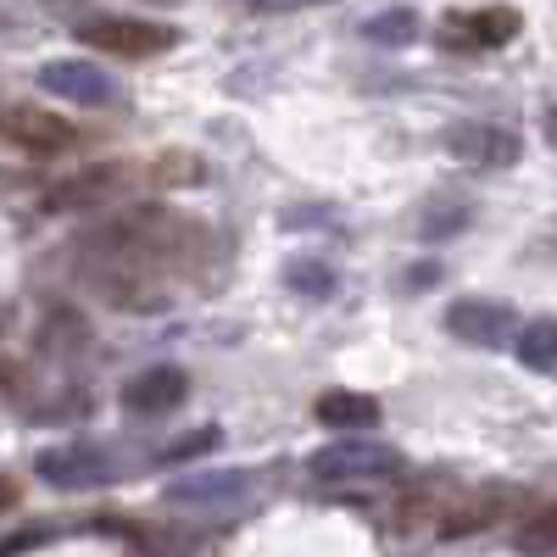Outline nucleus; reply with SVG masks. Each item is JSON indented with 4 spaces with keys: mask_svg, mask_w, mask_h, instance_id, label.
Returning <instances> with one entry per match:
<instances>
[{
    "mask_svg": "<svg viewBox=\"0 0 557 557\" xmlns=\"http://www.w3.org/2000/svg\"><path fill=\"white\" fill-rule=\"evenodd\" d=\"M307 469L330 485H374V480H396L401 474V451L380 446V441H335L312 451Z\"/></svg>",
    "mask_w": 557,
    "mask_h": 557,
    "instance_id": "nucleus-1",
    "label": "nucleus"
},
{
    "mask_svg": "<svg viewBox=\"0 0 557 557\" xmlns=\"http://www.w3.org/2000/svg\"><path fill=\"white\" fill-rule=\"evenodd\" d=\"M134 184H151V168H134V162H101V168H84L62 184H51L45 207L51 212H84V207H101V201H117Z\"/></svg>",
    "mask_w": 557,
    "mask_h": 557,
    "instance_id": "nucleus-2",
    "label": "nucleus"
},
{
    "mask_svg": "<svg viewBox=\"0 0 557 557\" xmlns=\"http://www.w3.org/2000/svg\"><path fill=\"white\" fill-rule=\"evenodd\" d=\"M78 39L101 57L139 62V57H162L178 34L168 23H151V17H101V23H78Z\"/></svg>",
    "mask_w": 557,
    "mask_h": 557,
    "instance_id": "nucleus-3",
    "label": "nucleus"
},
{
    "mask_svg": "<svg viewBox=\"0 0 557 557\" xmlns=\"http://www.w3.org/2000/svg\"><path fill=\"white\" fill-rule=\"evenodd\" d=\"M0 139L28 157H62L78 146V128L57 112H45V107H7L0 112Z\"/></svg>",
    "mask_w": 557,
    "mask_h": 557,
    "instance_id": "nucleus-4",
    "label": "nucleus"
},
{
    "mask_svg": "<svg viewBox=\"0 0 557 557\" xmlns=\"http://www.w3.org/2000/svg\"><path fill=\"white\" fill-rule=\"evenodd\" d=\"M524 17L513 7H480V12H451L441 23V45L446 51H491V45H507V39H519Z\"/></svg>",
    "mask_w": 557,
    "mask_h": 557,
    "instance_id": "nucleus-5",
    "label": "nucleus"
},
{
    "mask_svg": "<svg viewBox=\"0 0 557 557\" xmlns=\"http://www.w3.org/2000/svg\"><path fill=\"white\" fill-rule=\"evenodd\" d=\"M39 480L57 485V491H89V485H107L117 480V462L96 446H57V451H39Z\"/></svg>",
    "mask_w": 557,
    "mask_h": 557,
    "instance_id": "nucleus-6",
    "label": "nucleus"
},
{
    "mask_svg": "<svg viewBox=\"0 0 557 557\" xmlns=\"http://www.w3.org/2000/svg\"><path fill=\"white\" fill-rule=\"evenodd\" d=\"M446 330H451L457 341H469V346H502L507 335H513V307L462 296V301L446 307Z\"/></svg>",
    "mask_w": 557,
    "mask_h": 557,
    "instance_id": "nucleus-7",
    "label": "nucleus"
},
{
    "mask_svg": "<svg viewBox=\"0 0 557 557\" xmlns=\"http://www.w3.org/2000/svg\"><path fill=\"white\" fill-rule=\"evenodd\" d=\"M39 89L57 96V101H78V107H107L117 96L112 78L96 62H51V67H39Z\"/></svg>",
    "mask_w": 557,
    "mask_h": 557,
    "instance_id": "nucleus-8",
    "label": "nucleus"
},
{
    "mask_svg": "<svg viewBox=\"0 0 557 557\" xmlns=\"http://www.w3.org/2000/svg\"><path fill=\"white\" fill-rule=\"evenodd\" d=\"M184 396H190V380H184V368H146V374H134L128 385H123V407L128 412H139V418H162V412H173Z\"/></svg>",
    "mask_w": 557,
    "mask_h": 557,
    "instance_id": "nucleus-9",
    "label": "nucleus"
},
{
    "mask_svg": "<svg viewBox=\"0 0 557 557\" xmlns=\"http://www.w3.org/2000/svg\"><path fill=\"white\" fill-rule=\"evenodd\" d=\"M451 157L462 162H480V168H507V162H519V139L496 128V123H457L451 128Z\"/></svg>",
    "mask_w": 557,
    "mask_h": 557,
    "instance_id": "nucleus-10",
    "label": "nucleus"
},
{
    "mask_svg": "<svg viewBox=\"0 0 557 557\" xmlns=\"http://www.w3.org/2000/svg\"><path fill=\"white\" fill-rule=\"evenodd\" d=\"M507 507H513V491H502V485H491V491H474V496H462V502H451L446 513H441V535L446 541H457V535H480V530H491Z\"/></svg>",
    "mask_w": 557,
    "mask_h": 557,
    "instance_id": "nucleus-11",
    "label": "nucleus"
},
{
    "mask_svg": "<svg viewBox=\"0 0 557 557\" xmlns=\"http://www.w3.org/2000/svg\"><path fill=\"white\" fill-rule=\"evenodd\" d=\"M246 485H251V474H240V469L190 474V480H173V485H168V502H178V507H212V502H235V496H246Z\"/></svg>",
    "mask_w": 557,
    "mask_h": 557,
    "instance_id": "nucleus-12",
    "label": "nucleus"
},
{
    "mask_svg": "<svg viewBox=\"0 0 557 557\" xmlns=\"http://www.w3.org/2000/svg\"><path fill=\"white\" fill-rule=\"evenodd\" d=\"M312 412H318V424H330V430H374L380 424V401L357 396V391H323Z\"/></svg>",
    "mask_w": 557,
    "mask_h": 557,
    "instance_id": "nucleus-13",
    "label": "nucleus"
},
{
    "mask_svg": "<svg viewBox=\"0 0 557 557\" xmlns=\"http://www.w3.org/2000/svg\"><path fill=\"white\" fill-rule=\"evenodd\" d=\"M519 362L524 368H557V318H535L519 335Z\"/></svg>",
    "mask_w": 557,
    "mask_h": 557,
    "instance_id": "nucleus-14",
    "label": "nucleus"
},
{
    "mask_svg": "<svg viewBox=\"0 0 557 557\" xmlns=\"http://www.w3.org/2000/svg\"><path fill=\"white\" fill-rule=\"evenodd\" d=\"M285 278H290V290H296V296H312V301L335 296V268H330V262H318V257H296V262L285 268Z\"/></svg>",
    "mask_w": 557,
    "mask_h": 557,
    "instance_id": "nucleus-15",
    "label": "nucleus"
},
{
    "mask_svg": "<svg viewBox=\"0 0 557 557\" xmlns=\"http://www.w3.org/2000/svg\"><path fill=\"white\" fill-rule=\"evenodd\" d=\"M519 552H524V557H557V502H546L541 513L524 519V530H519Z\"/></svg>",
    "mask_w": 557,
    "mask_h": 557,
    "instance_id": "nucleus-16",
    "label": "nucleus"
},
{
    "mask_svg": "<svg viewBox=\"0 0 557 557\" xmlns=\"http://www.w3.org/2000/svg\"><path fill=\"white\" fill-rule=\"evenodd\" d=\"M362 34L374 39V45H407V39L418 34V17H412L407 7H391V12H380L374 23H368Z\"/></svg>",
    "mask_w": 557,
    "mask_h": 557,
    "instance_id": "nucleus-17",
    "label": "nucleus"
},
{
    "mask_svg": "<svg viewBox=\"0 0 557 557\" xmlns=\"http://www.w3.org/2000/svg\"><path fill=\"white\" fill-rule=\"evenodd\" d=\"M201 178V162L196 157H157L151 162V184H157V190H173V184H196Z\"/></svg>",
    "mask_w": 557,
    "mask_h": 557,
    "instance_id": "nucleus-18",
    "label": "nucleus"
},
{
    "mask_svg": "<svg viewBox=\"0 0 557 557\" xmlns=\"http://www.w3.org/2000/svg\"><path fill=\"white\" fill-rule=\"evenodd\" d=\"M223 435L218 430H196V435H184V441H173L168 451H162V462H184V457H201V451H212Z\"/></svg>",
    "mask_w": 557,
    "mask_h": 557,
    "instance_id": "nucleus-19",
    "label": "nucleus"
},
{
    "mask_svg": "<svg viewBox=\"0 0 557 557\" xmlns=\"http://www.w3.org/2000/svg\"><path fill=\"white\" fill-rule=\"evenodd\" d=\"M462 223H469V207H435L424 218V240H446L451 228H462Z\"/></svg>",
    "mask_w": 557,
    "mask_h": 557,
    "instance_id": "nucleus-20",
    "label": "nucleus"
},
{
    "mask_svg": "<svg viewBox=\"0 0 557 557\" xmlns=\"http://www.w3.org/2000/svg\"><path fill=\"white\" fill-rule=\"evenodd\" d=\"M435 278H441V268H435V262H424V268H412V273H407V290H430Z\"/></svg>",
    "mask_w": 557,
    "mask_h": 557,
    "instance_id": "nucleus-21",
    "label": "nucleus"
},
{
    "mask_svg": "<svg viewBox=\"0 0 557 557\" xmlns=\"http://www.w3.org/2000/svg\"><path fill=\"white\" fill-rule=\"evenodd\" d=\"M12 502H17V485H12V480H0V513H7Z\"/></svg>",
    "mask_w": 557,
    "mask_h": 557,
    "instance_id": "nucleus-22",
    "label": "nucleus"
},
{
    "mask_svg": "<svg viewBox=\"0 0 557 557\" xmlns=\"http://www.w3.org/2000/svg\"><path fill=\"white\" fill-rule=\"evenodd\" d=\"M541 128H546V139H552V146H557V107H552V112L541 117Z\"/></svg>",
    "mask_w": 557,
    "mask_h": 557,
    "instance_id": "nucleus-23",
    "label": "nucleus"
},
{
    "mask_svg": "<svg viewBox=\"0 0 557 557\" xmlns=\"http://www.w3.org/2000/svg\"><path fill=\"white\" fill-rule=\"evenodd\" d=\"M278 7H301V0H278Z\"/></svg>",
    "mask_w": 557,
    "mask_h": 557,
    "instance_id": "nucleus-24",
    "label": "nucleus"
}]
</instances>
